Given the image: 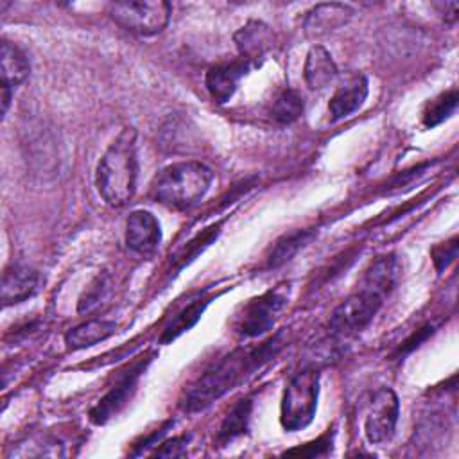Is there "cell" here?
I'll list each match as a JSON object with an SVG mask.
<instances>
[{
    "instance_id": "1",
    "label": "cell",
    "mask_w": 459,
    "mask_h": 459,
    "mask_svg": "<svg viewBox=\"0 0 459 459\" xmlns=\"http://www.w3.org/2000/svg\"><path fill=\"white\" fill-rule=\"evenodd\" d=\"M278 348H280V342H278V337H274L264 342L256 350H249V351L237 350L230 353L192 385V389L186 393V398H185V409L190 412L206 409L217 398H221L230 389H233L247 371L269 360Z\"/></svg>"
},
{
    "instance_id": "2",
    "label": "cell",
    "mask_w": 459,
    "mask_h": 459,
    "mask_svg": "<svg viewBox=\"0 0 459 459\" xmlns=\"http://www.w3.org/2000/svg\"><path fill=\"white\" fill-rule=\"evenodd\" d=\"M136 131L133 127H124L100 158L95 185L100 197L109 206L120 208L133 197L136 190Z\"/></svg>"
},
{
    "instance_id": "3",
    "label": "cell",
    "mask_w": 459,
    "mask_h": 459,
    "mask_svg": "<svg viewBox=\"0 0 459 459\" xmlns=\"http://www.w3.org/2000/svg\"><path fill=\"white\" fill-rule=\"evenodd\" d=\"M213 172L201 161H178L163 167L152 179L149 195L169 208L185 210L204 197Z\"/></svg>"
},
{
    "instance_id": "4",
    "label": "cell",
    "mask_w": 459,
    "mask_h": 459,
    "mask_svg": "<svg viewBox=\"0 0 459 459\" xmlns=\"http://www.w3.org/2000/svg\"><path fill=\"white\" fill-rule=\"evenodd\" d=\"M319 394V373L316 369H303L296 373L287 384L281 398L280 421L289 432L305 429L316 414Z\"/></svg>"
},
{
    "instance_id": "5",
    "label": "cell",
    "mask_w": 459,
    "mask_h": 459,
    "mask_svg": "<svg viewBox=\"0 0 459 459\" xmlns=\"http://www.w3.org/2000/svg\"><path fill=\"white\" fill-rule=\"evenodd\" d=\"M109 16L122 29L138 36L161 32L170 18V4L163 0H129L109 4Z\"/></svg>"
},
{
    "instance_id": "6",
    "label": "cell",
    "mask_w": 459,
    "mask_h": 459,
    "mask_svg": "<svg viewBox=\"0 0 459 459\" xmlns=\"http://www.w3.org/2000/svg\"><path fill=\"white\" fill-rule=\"evenodd\" d=\"M378 294L360 289L359 292L348 296L337 305L330 317V330L337 335H351L362 332L377 316L382 307Z\"/></svg>"
},
{
    "instance_id": "7",
    "label": "cell",
    "mask_w": 459,
    "mask_h": 459,
    "mask_svg": "<svg viewBox=\"0 0 459 459\" xmlns=\"http://www.w3.org/2000/svg\"><path fill=\"white\" fill-rule=\"evenodd\" d=\"M287 303L283 289L267 290L262 296L247 301L242 314L237 317V332L244 337H256L267 332Z\"/></svg>"
},
{
    "instance_id": "8",
    "label": "cell",
    "mask_w": 459,
    "mask_h": 459,
    "mask_svg": "<svg viewBox=\"0 0 459 459\" xmlns=\"http://www.w3.org/2000/svg\"><path fill=\"white\" fill-rule=\"evenodd\" d=\"M400 403L398 396L389 387H380L369 403L366 420H364V432L369 443L380 445L393 437L396 421H398Z\"/></svg>"
},
{
    "instance_id": "9",
    "label": "cell",
    "mask_w": 459,
    "mask_h": 459,
    "mask_svg": "<svg viewBox=\"0 0 459 459\" xmlns=\"http://www.w3.org/2000/svg\"><path fill=\"white\" fill-rule=\"evenodd\" d=\"M161 242V228L158 219L145 210H136L126 222V244L131 251L151 256Z\"/></svg>"
},
{
    "instance_id": "10",
    "label": "cell",
    "mask_w": 459,
    "mask_h": 459,
    "mask_svg": "<svg viewBox=\"0 0 459 459\" xmlns=\"http://www.w3.org/2000/svg\"><path fill=\"white\" fill-rule=\"evenodd\" d=\"M233 39L240 52V57L246 59L251 66H258L276 43L273 29L258 20H251L244 27H240L235 32Z\"/></svg>"
},
{
    "instance_id": "11",
    "label": "cell",
    "mask_w": 459,
    "mask_h": 459,
    "mask_svg": "<svg viewBox=\"0 0 459 459\" xmlns=\"http://www.w3.org/2000/svg\"><path fill=\"white\" fill-rule=\"evenodd\" d=\"M147 360H136L127 371L126 375L118 380V384L91 409L90 412V418L93 423L100 425L104 421H108L113 414H117L126 403L127 400L131 398L134 387H136V382H138V377L142 373V369L145 368Z\"/></svg>"
},
{
    "instance_id": "12",
    "label": "cell",
    "mask_w": 459,
    "mask_h": 459,
    "mask_svg": "<svg viewBox=\"0 0 459 459\" xmlns=\"http://www.w3.org/2000/svg\"><path fill=\"white\" fill-rule=\"evenodd\" d=\"M253 66L246 59H242V57L237 59V61H231V63H222V65L212 66L206 72V79H204V84H206V90H208L210 97L217 104L228 102L233 97L240 79Z\"/></svg>"
},
{
    "instance_id": "13",
    "label": "cell",
    "mask_w": 459,
    "mask_h": 459,
    "mask_svg": "<svg viewBox=\"0 0 459 459\" xmlns=\"http://www.w3.org/2000/svg\"><path fill=\"white\" fill-rule=\"evenodd\" d=\"M353 16V9L348 4H319L312 7L305 16V34L308 38L326 36L342 25H346Z\"/></svg>"
},
{
    "instance_id": "14",
    "label": "cell",
    "mask_w": 459,
    "mask_h": 459,
    "mask_svg": "<svg viewBox=\"0 0 459 459\" xmlns=\"http://www.w3.org/2000/svg\"><path fill=\"white\" fill-rule=\"evenodd\" d=\"M368 97V79L364 74L348 75L328 102V111L332 120H342L355 113Z\"/></svg>"
},
{
    "instance_id": "15",
    "label": "cell",
    "mask_w": 459,
    "mask_h": 459,
    "mask_svg": "<svg viewBox=\"0 0 459 459\" xmlns=\"http://www.w3.org/2000/svg\"><path fill=\"white\" fill-rule=\"evenodd\" d=\"M39 287V274L27 265H11L2 276V301L4 307L22 303L36 294Z\"/></svg>"
},
{
    "instance_id": "16",
    "label": "cell",
    "mask_w": 459,
    "mask_h": 459,
    "mask_svg": "<svg viewBox=\"0 0 459 459\" xmlns=\"http://www.w3.org/2000/svg\"><path fill=\"white\" fill-rule=\"evenodd\" d=\"M303 75H305V82L310 90H325L326 86H330L335 81L337 65L325 47H321V45L310 47L307 59H305Z\"/></svg>"
},
{
    "instance_id": "17",
    "label": "cell",
    "mask_w": 459,
    "mask_h": 459,
    "mask_svg": "<svg viewBox=\"0 0 459 459\" xmlns=\"http://www.w3.org/2000/svg\"><path fill=\"white\" fill-rule=\"evenodd\" d=\"M400 274V264L396 255H384L371 262V265L366 269L362 289L378 294L380 298H385L393 287L396 285Z\"/></svg>"
},
{
    "instance_id": "18",
    "label": "cell",
    "mask_w": 459,
    "mask_h": 459,
    "mask_svg": "<svg viewBox=\"0 0 459 459\" xmlns=\"http://www.w3.org/2000/svg\"><path fill=\"white\" fill-rule=\"evenodd\" d=\"M0 63H2V88L14 91V88L20 86L30 72L29 59L14 43L4 39L0 48Z\"/></svg>"
},
{
    "instance_id": "19",
    "label": "cell",
    "mask_w": 459,
    "mask_h": 459,
    "mask_svg": "<svg viewBox=\"0 0 459 459\" xmlns=\"http://www.w3.org/2000/svg\"><path fill=\"white\" fill-rule=\"evenodd\" d=\"M117 330V323L109 319H91L86 323H81L74 328H70L65 335V342L72 350H82L90 348L109 335H113Z\"/></svg>"
},
{
    "instance_id": "20",
    "label": "cell",
    "mask_w": 459,
    "mask_h": 459,
    "mask_svg": "<svg viewBox=\"0 0 459 459\" xmlns=\"http://www.w3.org/2000/svg\"><path fill=\"white\" fill-rule=\"evenodd\" d=\"M316 237L314 230H298L292 231L285 237H281L276 246L273 247L269 258H267V265L269 267H280L285 262H289L299 249H303L312 238Z\"/></svg>"
},
{
    "instance_id": "21",
    "label": "cell",
    "mask_w": 459,
    "mask_h": 459,
    "mask_svg": "<svg viewBox=\"0 0 459 459\" xmlns=\"http://www.w3.org/2000/svg\"><path fill=\"white\" fill-rule=\"evenodd\" d=\"M251 400L246 398V400H240L230 412L228 416L224 418L221 429H219V434H217V441L221 445H226L230 441H233L235 437L242 436L246 430H247V425H249V416H251Z\"/></svg>"
},
{
    "instance_id": "22",
    "label": "cell",
    "mask_w": 459,
    "mask_h": 459,
    "mask_svg": "<svg viewBox=\"0 0 459 459\" xmlns=\"http://www.w3.org/2000/svg\"><path fill=\"white\" fill-rule=\"evenodd\" d=\"M303 109H305L303 97L296 90H285L274 100L271 113L276 122L290 124L303 115Z\"/></svg>"
},
{
    "instance_id": "23",
    "label": "cell",
    "mask_w": 459,
    "mask_h": 459,
    "mask_svg": "<svg viewBox=\"0 0 459 459\" xmlns=\"http://www.w3.org/2000/svg\"><path fill=\"white\" fill-rule=\"evenodd\" d=\"M457 108V91L448 90L436 99H432L425 111H423V126L425 127H436L437 124L445 122Z\"/></svg>"
},
{
    "instance_id": "24",
    "label": "cell",
    "mask_w": 459,
    "mask_h": 459,
    "mask_svg": "<svg viewBox=\"0 0 459 459\" xmlns=\"http://www.w3.org/2000/svg\"><path fill=\"white\" fill-rule=\"evenodd\" d=\"M206 305H208V301L197 299V301L190 303L186 308H183V310L172 319V323L165 328V332H163V335H161V342L174 341L176 337H179L181 333H185L186 330H190V328L199 321V317H201V314H203V310H204Z\"/></svg>"
},
{
    "instance_id": "25",
    "label": "cell",
    "mask_w": 459,
    "mask_h": 459,
    "mask_svg": "<svg viewBox=\"0 0 459 459\" xmlns=\"http://www.w3.org/2000/svg\"><path fill=\"white\" fill-rule=\"evenodd\" d=\"M106 289H108V274H102V276H99V278L90 285V289L81 296L77 310H79V312H90L93 307H97V305L100 303V299H102Z\"/></svg>"
},
{
    "instance_id": "26",
    "label": "cell",
    "mask_w": 459,
    "mask_h": 459,
    "mask_svg": "<svg viewBox=\"0 0 459 459\" xmlns=\"http://www.w3.org/2000/svg\"><path fill=\"white\" fill-rule=\"evenodd\" d=\"M332 448V436L330 432H326L325 436L317 437L312 443H307L305 446L299 448H292L287 454H299V455H308V457H317V455H326Z\"/></svg>"
},
{
    "instance_id": "27",
    "label": "cell",
    "mask_w": 459,
    "mask_h": 459,
    "mask_svg": "<svg viewBox=\"0 0 459 459\" xmlns=\"http://www.w3.org/2000/svg\"><path fill=\"white\" fill-rule=\"evenodd\" d=\"M186 445H188V436H179V437H172L169 441H163L160 448H156L154 455L160 457H178V455H185L186 454Z\"/></svg>"
},
{
    "instance_id": "28",
    "label": "cell",
    "mask_w": 459,
    "mask_h": 459,
    "mask_svg": "<svg viewBox=\"0 0 459 459\" xmlns=\"http://www.w3.org/2000/svg\"><path fill=\"white\" fill-rule=\"evenodd\" d=\"M457 255V244H455V238H452L450 242H446L445 246H441L439 249L434 251V262H436V267L437 271H443Z\"/></svg>"
},
{
    "instance_id": "29",
    "label": "cell",
    "mask_w": 459,
    "mask_h": 459,
    "mask_svg": "<svg viewBox=\"0 0 459 459\" xmlns=\"http://www.w3.org/2000/svg\"><path fill=\"white\" fill-rule=\"evenodd\" d=\"M430 333H432V326H430V325H427V326L420 328V330H418L411 339H407V341H405L403 351H409V350H412V348L420 346V342H423Z\"/></svg>"
}]
</instances>
